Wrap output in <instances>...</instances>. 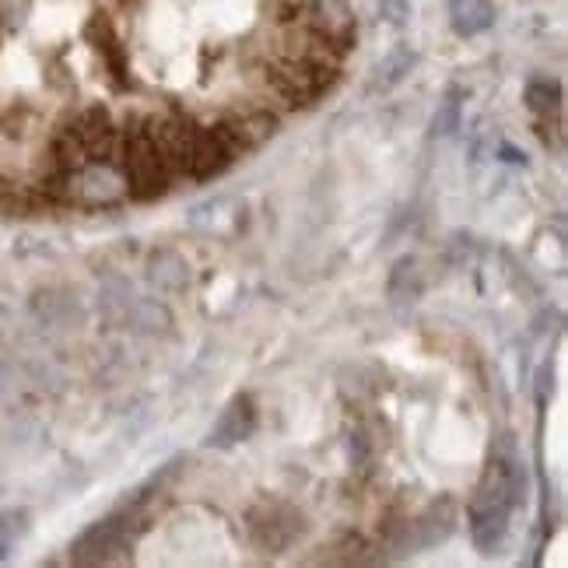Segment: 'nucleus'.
I'll return each instance as SVG.
<instances>
[{"instance_id": "obj_12", "label": "nucleus", "mask_w": 568, "mask_h": 568, "mask_svg": "<svg viewBox=\"0 0 568 568\" xmlns=\"http://www.w3.org/2000/svg\"><path fill=\"white\" fill-rule=\"evenodd\" d=\"M144 277L151 288H159L162 295H183L190 288V264L176 250H155L148 256Z\"/></svg>"}, {"instance_id": "obj_1", "label": "nucleus", "mask_w": 568, "mask_h": 568, "mask_svg": "<svg viewBox=\"0 0 568 568\" xmlns=\"http://www.w3.org/2000/svg\"><path fill=\"white\" fill-rule=\"evenodd\" d=\"M116 165L123 172V183H126V196L130 201H159V196L169 193L172 176L165 172L162 159L151 138L144 134V126H123V141H120V155Z\"/></svg>"}, {"instance_id": "obj_8", "label": "nucleus", "mask_w": 568, "mask_h": 568, "mask_svg": "<svg viewBox=\"0 0 568 568\" xmlns=\"http://www.w3.org/2000/svg\"><path fill=\"white\" fill-rule=\"evenodd\" d=\"M126 544V523L123 516H109L102 523H95L92 530H84L74 548H71V561L74 565H102L113 561V551H120Z\"/></svg>"}, {"instance_id": "obj_14", "label": "nucleus", "mask_w": 568, "mask_h": 568, "mask_svg": "<svg viewBox=\"0 0 568 568\" xmlns=\"http://www.w3.org/2000/svg\"><path fill=\"white\" fill-rule=\"evenodd\" d=\"M449 26L464 39L488 32L495 26V4L491 0H449Z\"/></svg>"}, {"instance_id": "obj_9", "label": "nucleus", "mask_w": 568, "mask_h": 568, "mask_svg": "<svg viewBox=\"0 0 568 568\" xmlns=\"http://www.w3.org/2000/svg\"><path fill=\"white\" fill-rule=\"evenodd\" d=\"M256 428V404L253 397H235L225 404V410L217 414V422L207 432L211 449H235L239 443H246Z\"/></svg>"}, {"instance_id": "obj_23", "label": "nucleus", "mask_w": 568, "mask_h": 568, "mask_svg": "<svg viewBox=\"0 0 568 568\" xmlns=\"http://www.w3.org/2000/svg\"><path fill=\"white\" fill-rule=\"evenodd\" d=\"M352 460H355V467L365 470V464H368V435L365 432H358L352 439Z\"/></svg>"}, {"instance_id": "obj_15", "label": "nucleus", "mask_w": 568, "mask_h": 568, "mask_svg": "<svg viewBox=\"0 0 568 568\" xmlns=\"http://www.w3.org/2000/svg\"><path fill=\"white\" fill-rule=\"evenodd\" d=\"M414 63H418V53L407 42H397L379 63H376V74H373V92H393L397 84L407 81V74L414 71Z\"/></svg>"}, {"instance_id": "obj_22", "label": "nucleus", "mask_w": 568, "mask_h": 568, "mask_svg": "<svg viewBox=\"0 0 568 568\" xmlns=\"http://www.w3.org/2000/svg\"><path fill=\"white\" fill-rule=\"evenodd\" d=\"M551 389H555V368H551V362H544L540 373H537V400L548 404V393Z\"/></svg>"}, {"instance_id": "obj_24", "label": "nucleus", "mask_w": 568, "mask_h": 568, "mask_svg": "<svg viewBox=\"0 0 568 568\" xmlns=\"http://www.w3.org/2000/svg\"><path fill=\"white\" fill-rule=\"evenodd\" d=\"M498 155H501V162H509V165H527V155H523L519 148L506 144V141L498 144Z\"/></svg>"}, {"instance_id": "obj_5", "label": "nucleus", "mask_w": 568, "mask_h": 568, "mask_svg": "<svg viewBox=\"0 0 568 568\" xmlns=\"http://www.w3.org/2000/svg\"><path fill=\"white\" fill-rule=\"evenodd\" d=\"M302 534V513L284 501H264L250 513V537L260 551H284Z\"/></svg>"}, {"instance_id": "obj_21", "label": "nucleus", "mask_w": 568, "mask_h": 568, "mask_svg": "<svg viewBox=\"0 0 568 568\" xmlns=\"http://www.w3.org/2000/svg\"><path fill=\"white\" fill-rule=\"evenodd\" d=\"M379 14L389 21V26H407L410 18V0H379Z\"/></svg>"}, {"instance_id": "obj_4", "label": "nucleus", "mask_w": 568, "mask_h": 568, "mask_svg": "<svg viewBox=\"0 0 568 568\" xmlns=\"http://www.w3.org/2000/svg\"><path fill=\"white\" fill-rule=\"evenodd\" d=\"M302 21L341 53L355 47L358 18L352 11V0H302Z\"/></svg>"}, {"instance_id": "obj_7", "label": "nucleus", "mask_w": 568, "mask_h": 568, "mask_svg": "<svg viewBox=\"0 0 568 568\" xmlns=\"http://www.w3.org/2000/svg\"><path fill=\"white\" fill-rule=\"evenodd\" d=\"M239 159V151L232 148V141L217 130V123L211 126H196L193 130V169H190V180L196 183H207L214 176L229 172Z\"/></svg>"}, {"instance_id": "obj_11", "label": "nucleus", "mask_w": 568, "mask_h": 568, "mask_svg": "<svg viewBox=\"0 0 568 568\" xmlns=\"http://www.w3.org/2000/svg\"><path fill=\"white\" fill-rule=\"evenodd\" d=\"M509 516H513V509H506V506H467L470 540L480 555H495L501 544H506Z\"/></svg>"}, {"instance_id": "obj_18", "label": "nucleus", "mask_w": 568, "mask_h": 568, "mask_svg": "<svg viewBox=\"0 0 568 568\" xmlns=\"http://www.w3.org/2000/svg\"><path fill=\"white\" fill-rule=\"evenodd\" d=\"M68 313H71V298H60V292L42 288V292L32 295V316H36V323L60 326L63 320H68Z\"/></svg>"}, {"instance_id": "obj_20", "label": "nucleus", "mask_w": 568, "mask_h": 568, "mask_svg": "<svg viewBox=\"0 0 568 568\" xmlns=\"http://www.w3.org/2000/svg\"><path fill=\"white\" fill-rule=\"evenodd\" d=\"M29 530V509H8L0 513V548H11V544Z\"/></svg>"}, {"instance_id": "obj_10", "label": "nucleus", "mask_w": 568, "mask_h": 568, "mask_svg": "<svg viewBox=\"0 0 568 568\" xmlns=\"http://www.w3.org/2000/svg\"><path fill=\"white\" fill-rule=\"evenodd\" d=\"M116 323L126 326L130 334H141V337H169L172 334V313H169V305L159 298H138L134 295L123 305Z\"/></svg>"}, {"instance_id": "obj_16", "label": "nucleus", "mask_w": 568, "mask_h": 568, "mask_svg": "<svg viewBox=\"0 0 568 568\" xmlns=\"http://www.w3.org/2000/svg\"><path fill=\"white\" fill-rule=\"evenodd\" d=\"M389 298L397 302H407V298H418L422 295V271H418V260L414 256H404L397 267L389 271Z\"/></svg>"}, {"instance_id": "obj_26", "label": "nucleus", "mask_w": 568, "mask_h": 568, "mask_svg": "<svg viewBox=\"0 0 568 568\" xmlns=\"http://www.w3.org/2000/svg\"><path fill=\"white\" fill-rule=\"evenodd\" d=\"M0 491H4V488H0Z\"/></svg>"}, {"instance_id": "obj_19", "label": "nucleus", "mask_w": 568, "mask_h": 568, "mask_svg": "<svg viewBox=\"0 0 568 568\" xmlns=\"http://www.w3.org/2000/svg\"><path fill=\"white\" fill-rule=\"evenodd\" d=\"M527 105L537 116H555L561 109V89L551 81H530L527 84Z\"/></svg>"}, {"instance_id": "obj_3", "label": "nucleus", "mask_w": 568, "mask_h": 568, "mask_svg": "<svg viewBox=\"0 0 568 568\" xmlns=\"http://www.w3.org/2000/svg\"><path fill=\"white\" fill-rule=\"evenodd\" d=\"M60 201L81 207H113L126 201V183L116 162H84L81 169L68 172L60 183Z\"/></svg>"}, {"instance_id": "obj_13", "label": "nucleus", "mask_w": 568, "mask_h": 568, "mask_svg": "<svg viewBox=\"0 0 568 568\" xmlns=\"http://www.w3.org/2000/svg\"><path fill=\"white\" fill-rule=\"evenodd\" d=\"M456 530V506L449 498L432 501V506L410 523V537L414 548H435V544L449 540V534Z\"/></svg>"}, {"instance_id": "obj_6", "label": "nucleus", "mask_w": 568, "mask_h": 568, "mask_svg": "<svg viewBox=\"0 0 568 568\" xmlns=\"http://www.w3.org/2000/svg\"><path fill=\"white\" fill-rule=\"evenodd\" d=\"M277 116L267 105H246V109H229V113L217 120V130L232 141L239 155L256 151L260 144H267L277 134Z\"/></svg>"}, {"instance_id": "obj_17", "label": "nucleus", "mask_w": 568, "mask_h": 568, "mask_svg": "<svg viewBox=\"0 0 568 568\" xmlns=\"http://www.w3.org/2000/svg\"><path fill=\"white\" fill-rule=\"evenodd\" d=\"M460 120H464V92L460 89H449L446 99L439 102L432 116V138H449L460 130Z\"/></svg>"}, {"instance_id": "obj_2", "label": "nucleus", "mask_w": 568, "mask_h": 568, "mask_svg": "<svg viewBox=\"0 0 568 568\" xmlns=\"http://www.w3.org/2000/svg\"><path fill=\"white\" fill-rule=\"evenodd\" d=\"M144 134L155 144L159 159L165 165V172L176 180H190V169H193V130L196 123L183 113H151L141 120Z\"/></svg>"}, {"instance_id": "obj_25", "label": "nucleus", "mask_w": 568, "mask_h": 568, "mask_svg": "<svg viewBox=\"0 0 568 568\" xmlns=\"http://www.w3.org/2000/svg\"><path fill=\"white\" fill-rule=\"evenodd\" d=\"M11 386H14V373H11V365L0 358V397H8Z\"/></svg>"}]
</instances>
